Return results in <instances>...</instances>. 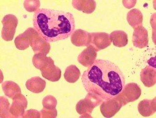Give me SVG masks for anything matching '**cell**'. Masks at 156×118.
I'll return each mask as SVG.
<instances>
[{
	"label": "cell",
	"instance_id": "cell-11",
	"mask_svg": "<svg viewBox=\"0 0 156 118\" xmlns=\"http://www.w3.org/2000/svg\"><path fill=\"white\" fill-rule=\"evenodd\" d=\"M12 99L13 102L9 109V112L16 117H23L25 110L27 108V99L21 94L16 95Z\"/></svg>",
	"mask_w": 156,
	"mask_h": 118
},
{
	"label": "cell",
	"instance_id": "cell-25",
	"mask_svg": "<svg viewBox=\"0 0 156 118\" xmlns=\"http://www.w3.org/2000/svg\"><path fill=\"white\" fill-rule=\"evenodd\" d=\"M41 117H56L57 115V110L56 109H55L48 110L43 109L41 112Z\"/></svg>",
	"mask_w": 156,
	"mask_h": 118
},
{
	"label": "cell",
	"instance_id": "cell-5",
	"mask_svg": "<svg viewBox=\"0 0 156 118\" xmlns=\"http://www.w3.org/2000/svg\"><path fill=\"white\" fill-rule=\"evenodd\" d=\"M2 23L3 26L1 32L2 38L6 41L12 40L18 25L17 18L14 15H7L4 16Z\"/></svg>",
	"mask_w": 156,
	"mask_h": 118
},
{
	"label": "cell",
	"instance_id": "cell-1",
	"mask_svg": "<svg viewBox=\"0 0 156 118\" xmlns=\"http://www.w3.org/2000/svg\"><path fill=\"white\" fill-rule=\"evenodd\" d=\"M85 91L101 101L118 96L126 85L124 74L118 66L109 60L98 59L82 74Z\"/></svg>",
	"mask_w": 156,
	"mask_h": 118
},
{
	"label": "cell",
	"instance_id": "cell-8",
	"mask_svg": "<svg viewBox=\"0 0 156 118\" xmlns=\"http://www.w3.org/2000/svg\"><path fill=\"white\" fill-rule=\"evenodd\" d=\"M30 45L36 54L41 53L46 55L51 48L50 43L42 38L34 29L32 32Z\"/></svg>",
	"mask_w": 156,
	"mask_h": 118
},
{
	"label": "cell",
	"instance_id": "cell-24",
	"mask_svg": "<svg viewBox=\"0 0 156 118\" xmlns=\"http://www.w3.org/2000/svg\"><path fill=\"white\" fill-rule=\"evenodd\" d=\"M42 104L43 109L48 110L55 109L56 106L57 105V100L53 96L48 95L43 98Z\"/></svg>",
	"mask_w": 156,
	"mask_h": 118
},
{
	"label": "cell",
	"instance_id": "cell-17",
	"mask_svg": "<svg viewBox=\"0 0 156 118\" xmlns=\"http://www.w3.org/2000/svg\"><path fill=\"white\" fill-rule=\"evenodd\" d=\"M46 81L40 78L34 77L28 80L26 83L27 89L34 93H40L44 91L46 87Z\"/></svg>",
	"mask_w": 156,
	"mask_h": 118
},
{
	"label": "cell",
	"instance_id": "cell-2",
	"mask_svg": "<svg viewBox=\"0 0 156 118\" xmlns=\"http://www.w3.org/2000/svg\"><path fill=\"white\" fill-rule=\"evenodd\" d=\"M34 29L48 43L67 39L76 29L71 13L52 9H38L33 17Z\"/></svg>",
	"mask_w": 156,
	"mask_h": 118
},
{
	"label": "cell",
	"instance_id": "cell-3",
	"mask_svg": "<svg viewBox=\"0 0 156 118\" xmlns=\"http://www.w3.org/2000/svg\"><path fill=\"white\" fill-rule=\"evenodd\" d=\"M103 102L97 97L87 94L85 98L80 100L76 104V111L81 117L92 118L91 113L95 108L101 105Z\"/></svg>",
	"mask_w": 156,
	"mask_h": 118
},
{
	"label": "cell",
	"instance_id": "cell-19",
	"mask_svg": "<svg viewBox=\"0 0 156 118\" xmlns=\"http://www.w3.org/2000/svg\"><path fill=\"white\" fill-rule=\"evenodd\" d=\"M110 39L114 46L123 48L128 43V34L122 30H115L110 34Z\"/></svg>",
	"mask_w": 156,
	"mask_h": 118
},
{
	"label": "cell",
	"instance_id": "cell-22",
	"mask_svg": "<svg viewBox=\"0 0 156 118\" xmlns=\"http://www.w3.org/2000/svg\"><path fill=\"white\" fill-rule=\"evenodd\" d=\"M53 60L51 57H48L41 53L35 54L32 58V63L35 67L39 70H42Z\"/></svg>",
	"mask_w": 156,
	"mask_h": 118
},
{
	"label": "cell",
	"instance_id": "cell-4",
	"mask_svg": "<svg viewBox=\"0 0 156 118\" xmlns=\"http://www.w3.org/2000/svg\"><path fill=\"white\" fill-rule=\"evenodd\" d=\"M141 93V88L136 83H129L126 84L122 92L116 97L120 101L123 106L129 102L137 100Z\"/></svg>",
	"mask_w": 156,
	"mask_h": 118
},
{
	"label": "cell",
	"instance_id": "cell-18",
	"mask_svg": "<svg viewBox=\"0 0 156 118\" xmlns=\"http://www.w3.org/2000/svg\"><path fill=\"white\" fill-rule=\"evenodd\" d=\"M73 7L78 11L87 14L92 13L96 9V3L95 1H76L72 2Z\"/></svg>",
	"mask_w": 156,
	"mask_h": 118
},
{
	"label": "cell",
	"instance_id": "cell-12",
	"mask_svg": "<svg viewBox=\"0 0 156 118\" xmlns=\"http://www.w3.org/2000/svg\"><path fill=\"white\" fill-rule=\"evenodd\" d=\"M97 52L93 46H87L78 56V62L84 67H90L95 62L98 55Z\"/></svg>",
	"mask_w": 156,
	"mask_h": 118
},
{
	"label": "cell",
	"instance_id": "cell-23",
	"mask_svg": "<svg viewBox=\"0 0 156 118\" xmlns=\"http://www.w3.org/2000/svg\"><path fill=\"white\" fill-rule=\"evenodd\" d=\"M64 78L68 82L74 83L78 81L81 76V72L76 66H69L64 73Z\"/></svg>",
	"mask_w": 156,
	"mask_h": 118
},
{
	"label": "cell",
	"instance_id": "cell-13",
	"mask_svg": "<svg viewBox=\"0 0 156 118\" xmlns=\"http://www.w3.org/2000/svg\"><path fill=\"white\" fill-rule=\"evenodd\" d=\"M41 71L43 77L48 81L56 82L59 81L61 78V70L54 65V61L41 70Z\"/></svg>",
	"mask_w": 156,
	"mask_h": 118
},
{
	"label": "cell",
	"instance_id": "cell-20",
	"mask_svg": "<svg viewBox=\"0 0 156 118\" xmlns=\"http://www.w3.org/2000/svg\"><path fill=\"white\" fill-rule=\"evenodd\" d=\"M127 20L129 25L135 29L137 27L142 26L143 14L138 9H133L127 14Z\"/></svg>",
	"mask_w": 156,
	"mask_h": 118
},
{
	"label": "cell",
	"instance_id": "cell-21",
	"mask_svg": "<svg viewBox=\"0 0 156 118\" xmlns=\"http://www.w3.org/2000/svg\"><path fill=\"white\" fill-rule=\"evenodd\" d=\"M2 88L5 95L13 99L16 95L21 94V90L17 84L12 81H6L2 84Z\"/></svg>",
	"mask_w": 156,
	"mask_h": 118
},
{
	"label": "cell",
	"instance_id": "cell-10",
	"mask_svg": "<svg viewBox=\"0 0 156 118\" xmlns=\"http://www.w3.org/2000/svg\"><path fill=\"white\" fill-rule=\"evenodd\" d=\"M90 33L80 29L75 30L71 35V42L77 47L90 46Z\"/></svg>",
	"mask_w": 156,
	"mask_h": 118
},
{
	"label": "cell",
	"instance_id": "cell-15",
	"mask_svg": "<svg viewBox=\"0 0 156 118\" xmlns=\"http://www.w3.org/2000/svg\"><path fill=\"white\" fill-rule=\"evenodd\" d=\"M156 97L153 99H144L138 105V111L142 116L148 117L154 115L156 111Z\"/></svg>",
	"mask_w": 156,
	"mask_h": 118
},
{
	"label": "cell",
	"instance_id": "cell-16",
	"mask_svg": "<svg viewBox=\"0 0 156 118\" xmlns=\"http://www.w3.org/2000/svg\"><path fill=\"white\" fill-rule=\"evenodd\" d=\"M34 28H29L17 36L15 40V44L16 48L20 50H25L28 48L31 44V37Z\"/></svg>",
	"mask_w": 156,
	"mask_h": 118
},
{
	"label": "cell",
	"instance_id": "cell-9",
	"mask_svg": "<svg viewBox=\"0 0 156 118\" xmlns=\"http://www.w3.org/2000/svg\"><path fill=\"white\" fill-rule=\"evenodd\" d=\"M132 42L136 48H143L146 47L149 42L147 29L143 26L135 28L133 32Z\"/></svg>",
	"mask_w": 156,
	"mask_h": 118
},
{
	"label": "cell",
	"instance_id": "cell-6",
	"mask_svg": "<svg viewBox=\"0 0 156 118\" xmlns=\"http://www.w3.org/2000/svg\"><path fill=\"white\" fill-rule=\"evenodd\" d=\"M122 105L117 97L105 101L101 105V111L105 118H112L119 112Z\"/></svg>",
	"mask_w": 156,
	"mask_h": 118
},
{
	"label": "cell",
	"instance_id": "cell-7",
	"mask_svg": "<svg viewBox=\"0 0 156 118\" xmlns=\"http://www.w3.org/2000/svg\"><path fill=\"white\" fill-rule=\"evenodd\" d=\"M90 45L94 47L96 51L108 48L112 44L110 34L106 32H92L90 33Z\"/></svg>",
	"mask_w": 156,
	"mask_h": 118
},
{
	"label": "cell",
	"instance_id": "cell-14",
	"mask_svg": "<svg viewBox=\"0 0 156 118\" xmlns=\"http://www.w3.org/2000/svg\"><path fill=\"white\" fill-rule=\"evenodd\" d=\"M140 76V80L146 87H153L156 82V68L147 66L142 69Z\"/></svg>",
	"mask_w": 156,
	"mask_h": 118
}]
</instances>
